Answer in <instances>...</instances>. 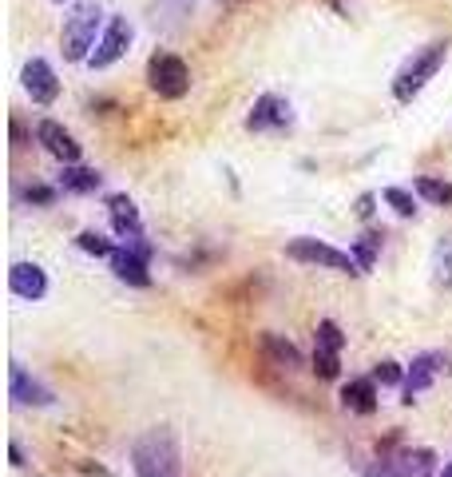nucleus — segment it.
I'll return each mask as SVG.
<instances>
[{"instance_id":"obj_29","label":"nucleus","mask_w":452,"mask_h":477,"mask_svg":"<svg viewBox=\"0 0 452 477\" xmlns=\"http://www.w3.org/2000/svg\"><path fill=\"white\" fill-rule=\"evenodd\" d=\"M56 4H64V0H56Z\"/></svg>"},{"instance_id":"obj_4","label":"nucleus","mask_w":452,"mask_h":477,"mask_svg":"<svg viewBox=\"0 0 452 477\" xmlns=\"http://www.w3.org/2000/svg\"><path fill=\"white\" fill-rule=\"evenodd\" d=\"M147 84L163 100H183L191 88V68L175 56V52H155V56L147 60Z\"/></svg>"},{"instance_id":"obj_18","label":"nucleus","mask_w":452,"mask_h":477,"mask_svg":"<svg viewBox=\"0 0 452 477\" xmlns=\"http://www.w3.org/2000/svg\"><path fill=\"white\" fill-rule=\"evenodd\" d=\"M417 195L429 199V204H437V207H452V183L421 176V179H417Z\"/></svg>"},{"instance_id":"obj_15","label":"nucleus","mask_w":452,"mask_h":477,"mask_svg":"<svg viewBox=\"0 0 452 477\" xmlns=\"http://www.w3.org/2000/svg\"><path fill=\"white\" fill-rule=\"evenodd\" d=\"M258 346H262V354L270 358L274 366H282V370H298V366H302L298 346L286 343L282 334H262V338H258Z\"/></svg>"},{"instance_id":"obj_12","label":"nucleus","mask_w":452,"mask_h":477,"mask_svg":"<svg viewBox=\"0 0 452 477\" xmlns=\"http://www.w3.org/2000/svg\"><path fill=\"white\" fill-rule=\"evenodd\" d=\"M8 287H13V295H21L29 302L48 295V279H44V271L36 267V263H16V267L8 271Z\"/></svg>"},{"instance_id":"obj_28","label":"nucleus","mask_w":452,"mask_h":477,"mask_svg":"<svg viewBox=\"0 0 452 477\" xmlns=\"http://www.w3.org/2000/svg\"><path fill=\"white\" fill-rule=\"evenodd\" d=\"M445 477H452V462H448V465H445Z\"/></svg>"},{"instance_id":"obj_23","label":"nucleus","mask_w":452,"mask_h":477,"mask_svg":"<svg viewBox=\"0 0 452 477\" xmlns=\"http://www.w3.org/2000/svg\"><path fill=\"white\" fill-rule=\"evenodd\" d=\"M437 282L452 287V238H445V243L437 247Z\"/></svg>"},{"instance_id":"obj_9","label":"nucleus","mask_w":452,"mask_h":477,"mask_svg":"<svg viewBox=\"0 0 452 477\" xmlns=\"http://www.w3.org/2000/svg\"><path fill=\"white\" fill-rule=\"evenodd\" d=\"M286 124H290V104L282 96H258L254 112L246 116L251 132H270V127H286Z\"/></svg>"},{"instance_id":"obj_27","label":"nucleus","mask_w":452,"mask_h":477,"mask_svg":"<svg viewBox=\"0 0 452 477\" xmlns=\"http://www.w3.org/2000/svg\"><path fill=\"white\" fill-rule=\"evenodd\" d=\"M369 211H373V195H362V199H357V215H369Z\"/></svg>"},{"instance_id":"obj_22","label":"nucleus","mask_w":452,"mask_h":477,"mask_svg":"<svg viewBox=\"0 0 452 477\" xmlns=\"http://www.w3.org/2000/svg\"><path fill=\"white\" fill-rule=\"evenodd\" d=\"M341 346H345V338H341V326L337 323H318V351H329V354H341Z\"/></svg>"},{"instance_id":"obj_17","label":"nucleus","mask_w":452,"mask_h":477,"mask_svg":"<svg viewBox=\"0 0 452 477\" xmlns=\"http://www.w3.org/2000/svg\"><path fill=\"white\" fill-rule=\"evenodd\" d=\"M99 183H104V176L96 168H80V163L64 168V176H60V187L72 191V195H91V191H99Z\"/></svg>"},{"instance_id":"obj_24","label":"nucleus","mask_w":452,"mask_h":477,"mask_svg":"<svg viewBox=\"0 0 452 477\" xmlns=\"http://www.w3.org/2000/svg\"><path fill=\"white\" fill-rule=\"evenodd\" d=\"M313 374H321V378H337V354L313 346Z\"/></svg>"},{"instance_id":"obj_3","label":"nucleus","mask_w":452,"mask_h":477,"mask_svg":"<svg viewBox=\"0 0 452 477\" xmlns=\"http://www.w3.org/2000/svg\"><path fill=\"white\" fill-rule=\"evenodd\" d=\"M99 4L96 0H80L72 8V16L64 21V56L68 60H91V44H96V29H99Z\"/></svg>"},{"instance_id":"obj_7","label":"nucleus","mask_w":452,"mask_h":477,"mask_svg":"<svg viewBox=\"0 0 452 477\" xmlns=\"http://www.w3.org/2000/svg\"><path fill=\"white\" fill-rule=\"evenodd\" d=\"M24 88H29L32 104H40V108L56 104L60 80H56V72H52V64L48 60H29V64H24Z\"/></svg>"},{"instance_id":"obj_11","label":"nucleus","mask_w":452,"mask_h":477,"mask_svg":"<svg viewBox=\"0 0 452 477\" xmlns=\"http://www.w3.org/2000/svg\"><path fill=\"white\" fill-rule=\"evenodd\" d=\"M112 271L119 282H127V287H151V274H147V259L140 251H132V247H115L112 255Z\"/></svg>"},{"instance_id":"obj_1","label":"nucleus","mask_w":452,"mask_h":477,"mask_svg":"<svg viewBox=\"0 0 452 477\" xmlns=\"http://www.w3.org/2000/svg\"><path fill=\"white\" fill-rule=\"evenodd\" d=\"M132 465L140 477H179L183 457H179V438L167 426L147 429L140 442L132 446Z\"/></svg>"},{"instance_id":"obj_19","label":"nucleus","mask_w":452,"mask_h":477,"mask_svg":"<svg viewBox=\"0 0 452 477\" xmlns=\"http://www.w3.org/2000/svg\"><path fill=\"white\" fill-rule=\"evenodd\" d=\"M377 251H381V235H377V231H369V235L357 238V243H354V263H357V271H369V267H373Z\"/></svg>"},{"instance_id":"obj_25","label":"nucleus","mask_w":452,"mask_h":477,"mask_svg":"<svg viewBox=\"0 0 452 477\" xmlns=\"http://www.w3.org/2000/svg\"><path fill=\"white\" fill-rule=\"evenodd\" d=\"M373 382H381V386H401V366H397V362H377Z\"/></svg>"},{"instance_id":"obj_21","label":"nucleus","mask_w":452,"mask_h":477,"mask_svg":"<svg viewBox=\"0 0 452 477\" xmlns=\"http://www.w3.org/2000/svg\"><path fill=\"white\" fill-rule=\"evenodd\" d=\"M76 243H80V251L99 255V259H112V255H115V247L107 243V238L99 235V231H80V238H76Z\"/></svg>"},{"instance_id":"obj_10","label":"nucleus","mask_w":452,"mask_h":477,"mask_svg":"<svg viewBox=\"0 0 452 477\" xmlns=\"http://www.w3.org/2000/svg\"><path fill=\"white\" fill-rule=\"evenodd\" d=\"M8 390H13V402H21V406H48L52 402V390L40 386L24 366H13V370H8Z\"/></svg>"},{"instance_id":"obj_5","label":"nucleus","mask_w":452,"mask_h":477,"mask_svg":"<svg viewBox=\"0 0 452 477\" xmlns=\"http://www.w3.org/2000/svg\"><path fill=\"white\" fill-rule=\"evenodd\" d=\"M286 255L298 259V263H313V267L362 274V271H357V263H354V255L337 251V247H329V243H318V238H294V243H286Z\"/></svg>"},{"instance_id":"obj_8","label":"nucleus","mask_w":452,"mask_h":477,"mask_svg":"<svg viewBox=\"0 0 452 477\" xmlns=\"http://www.w3.org/2000/svg\"><path fill=\"white\" fill-rule=\"evenodd\" d=\"M36 140L44 143V152L64 160L68 168H72V163H80V143L72 140V132H68V127H60L56 119H40V124H36Z\"/></svg>"},{"instance_id":"obj_14","label":"nucleus","mask_w":452,"mask_h":477,"mask_svg":"<svg viewBox=\"0 0 452 477\" xmlns=\"http://www.w3.org/2000/svg\"><path fill=\"white\" fill-rule=\"evenodd\" d=\"M107 215H112V227L119 238H132V235H143V223H140V207L132 204L127 195H112L107 199Z\"/></svg>"},{"instance_id":"obj_26","label":"nucleus","mask_w":452,"mask_h":477,"mask_svg":"<svg viewBox=\"0 0 452 477\" xmlns=\"http://www.w3.org/2000/svg\"><path fill=\"white\" fill-rule=\"evenodd\" d=\"M29 199H32V204H52L56 191H52V187H29Z\"/></svg>"},{"instance_id":"obj_20","label":"nucleus","mask_w":452,"mask_h":477,"mask_svg":"<svg viewBox=\"0 0 452 477\" xmlns=\"http://www.w3.org/2000/svg\"><path fill=\"white\" fill-rule=\"evenodd\" d=\"M381 199L397 211V215H417V199H413L405 187H385V191H381Z\"/></svg>"},{"instance_id":"obj_16","label":"nucleus","mask_w":452,"mask_h":477,"mask_svg":"<svg viewBox=\"0 0 452 477\" xmlns=\"http://www.w3.org/2000/svg\"><path fill=\"white\" fill-rule=\"evenodd\" d=\"M341 402L357 414H373L377 410V382L373 378H354L345 390H341Z\"/></svg>"},{"instance_id":"obj_13","label":"nucleus","mask_w":452,"mask_h":477,"mask_svg":"<svg viewBox=\"0 0 452 477\" xmlns=\"http://www.w3.org/2000/svg\"><path fill=\"white\" fill-rule=\"evenodd\" d=\"M440 358L437 351H429V354H421V358H413V366H409V378H405V402H413L417 394H424L432 386V378H437V370H440Z\"/></svg>"},{"instance_id":"obj_6","label":"nucleus","mask_w":452,"mask_h":477,"mask_svg":"<svg viewBox=\"0 0 452 477\" xmlns=\"http://www.w3.org/2000/svg\"><path fill=\"white\" fill-rule=\"evenodd\" d=\"M132 36H135L132 21H127V16H112V21H107V29H104V36H99V44H96V52H91V60H88V64H91V68H112V64L127 52Z\"/></svg>"},{"instance_id":"obj_2","label":"nucleus","mask_w":452,"mask_h":477,"mask_svg":"<svg viewBox=\"0 0 452 477\" xmlns=\"http://www.w3.org/2000/svg\"><path fill=\"white\" fill-rule=\"evenodd\" d=\"M448 56V40H432V44H424L421 52H413L409 60H405V68L397 72V80H393V96L401 100V104H409L417 91L429 84L432 76H437V68L445 64Z\"/></svg>"}]
</instances>
